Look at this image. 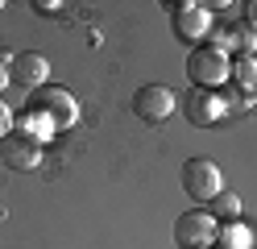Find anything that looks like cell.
I'll return each instance as SVG.
<instances>
[{
  "label": "cell",
  "instance_id": "obj_1",
  "mask_svg": "<svg viewBox=\"0 0 257 249\" xmlns=\"http://www.w3.org/2000/svg\"><path fill=\"white\" fill-rule=\"evenodd\" d=\"M29 112H38L50 129H67V125L79 121V104H75V96H71L67 88H50V83L34 92V100H29Z\"/></svg>",
  "mask_w": 257,
  "mask_h": 249
},
{
  "label": "cell",
  "instance_id": "obj_2",
  "mask_svg": "<svg viewBox=\"0 0 257 249\" xmlns=\"http://www.w3.org/2000/svg\"><path fill=\"white\" fill-rule=\"evenodd\" d=\"M228 54L216 46H195L191 50V58H187V75L195 88H207V92H216L220 83H228Z\"/></svg>",
  "mask_w": 257,
  "mask_h": 249
},
{
  "label": "cell",
  "instance_id": "obj_3",
  "mask_svg": "<svg viewBox=\"0 0 257 249\" xmlns=\"http://www.w3.org/2000/svg\"><path fill=\"white\" fill-rule=\"evenodd\" d=\"M183 191L191 199H199V204H212V199L224 191V175H220V166L212 158H191L183 166Z\"/></svg>",
  "mask_w": 257,
  "mask_h": 249
},
{
  "label": "cell",
  "instance_id": "obj_4",
  "mask_svg": "<svg viewBox=\"0 0 257 249\" xmlns=\"http://www.w3.org/2000/svg\"><path fill=\"white\" fill-rule=\"evenodd\" d=\"M216 237H220V224H216L212 212H187L174 224V241L183 249H212Z\"/></svg>",
  "mask_w": 257,
  "mask_h": 249
},
{
  "label": "cell",
  "instance_id": "obj_5",
  "mask_svg": "<svg viewBox=\"0 0 257 249\" xmlns=\"http://www.w3.org/2000/svg\"><path fill=\"white\" fill-rule=\"evenodd\" d=\"M174 108H179V100H174V92L162 88V83H146V88L133 92V112L146 125H166V116Z\"/></svg>",
  "mask_w": 257,
  "mask_h": 249
},
{
  "label": "cell",
  "instance_id": "obj_6",
  "mask_svg": "<svg viewBox=\"0 0 257 249\" xmlns=\"http://www.w3.org/2000/svg\"><path fill=\"white\" fill-rule=\"evenodd\" d=\"M42 158V141H34L29 133L13 129L0 137V166H9V171H29V166H38Z\"/></svg>",
  "mask_w": 257,
  "mask_h": 249
},
{
  "label": "cell",
  "instance_id": "obj_7",
  "mask_svg": "<svg viewBox=\"0 0 257 249\" xmlns=\"http://www.w3.org/2000/svg\"><path fill=\"white\" fill-rule=\"evenodd\" d=\"M9 62V79L13 83H21L25 92H38V88H46V75H50V62H46L42 54H13V58H5Z\"/></svg>",
  "mask_w": 257,
  "mask_h": 249
},
{
  "label": "cell",
  "instance_id": "obj_8",
  "mask_svg": "<svg viewBox=\"0 0 257 249\" xmlns=\"http://www.w3.org/2000/svg\"><path fill=\"white\" fill-rule=\"evenodd\" d=\"M183 112H187L191 125H216L220 116H224V100H220L216 92H207V88H191Z\"/></svg>",
  "mask_w": 257,
  "mask_h": 249
},
{
  "label": "cell",
  "instance_id": "obj_9",
  "mask_svg": "<svg viewBox=\"0 0 257 249\" xmlns=\"http://www.w3.org/2000/svg\"><path fill=\"white\" fill-rule=\"evenodd\" d=\"M170 25H174V33H179L183 42H195V38H203V29H207V9L203 5H174Z\"/></svg>",
  "mask_w": 257,
  "mask_h": 249
},
{
  "label": "cell",
  "instance_id": "obj_10",
  "mask_svg": "<svg viewBox=\"0 0 257 249\" xmlns=\"http://www.w3.org/2000/svg\"><path fill=\"white\" fill-rule=\"evenodd\" d=\"M216 50H224V54H228V50H240V58H245V54L257 50V29H249V25H228V29H224V42H220Z\"/></svg>",
  "mask_w": 257,
  "mask_h": 249
},
{
  "label": "cell",
  "instance_id": "obj_11",
  "mask_svg": "<svg viewBox=\"0 0 257 249\" xmlns=\"http://www.w3.org/2000/svg\"><path fill=\"white\" fill-rule=\"evenodd\" d=\"M212 208H216L212 216H220V220L228 224V220H236V216H240V195H236V191H220V195L212 199Z\"/></svg>",
  "mask_w": 257,
  "mask_h": 249
},
{
  "label": "cell",
  "instance_id": "obj_12",
  "mask_svg": "<svg viewBox=\"0 0 257 249\" xmlns=\"http://www.w3.org/2000/svg\"><path fill=\"white\" fill-rule=\"evenodd\" d=\"M240 88H249V92H257V58L253 54H245V58H236V75H232Z\"/></svg>",
  "mask_w": 257,
  "mask_h": 249
},
{
  "label": "cell",
  "instance_id": "obj_13",
  "mask_svg": "<svg viewBox=\"0 0 257 249\" xmlns=\"http://www.w3.org/2000/svg\"><path fill=\"white\" fill-rule=\"evenodd\" d=\"M216 241H224V245H232V249H249V241H253V237H249V228H240V224H232V228L224 224Z\"/></svg>",
  "mask_w": 257,
  "mask_h": 249
},
{
  "label": "cell",
  "instance_id": "obj_14",
  "mask_svg": "<svg viewBox=\"0 0 257 249\" xmlns=\"http://www.w3.org/2000/svg\"><path fill=\"white\" fill-rule=\"evenodd\" d=\"M5 133H13V112H9L5 100H0V137H5Z\"/></svg>",
  "mask_w": 257,
  "mask_h": 249
},
{
  "label": "cell",
  "instance_id": "obj_15",
  "mask_svg": "<svg viewBox=\"0 0 257 249\" xmlns=\"http://www.w3.org/2000/svg\"><path fill=\"white\" fill-rule=\"evenodd\" d=\"M245 25L257 29V0H249V5H245Z\"/></svg>",
  "mask_w": 257,
  "mask_h": 249
},
{
  "label": "cell",
  "instance_id": "obj_16",
  "mask_svg": "<svg viewBox=\"0 0 257 249\" xmlns=\"http://www.w3.org/2000/svg\"><path fill=\"white\" fill-rule=\"evenodd\" d=\"M5 83H13V79H9V62L0 58V92H5Z\"/></svg>",
  "mask_w": 257,
  "mask_h": 249
},
{
  "label": "cell",
  "instance_id": "obj_17",
  "mask_svg": "<svg viewBox=\"0 0 257 249\" xmlns=\"http://www.w3.org/2000/svg\"><path fill=\"white\" fill-rule=\"evenodd\" d=\"M253 108H257V92H253Z\"/></svg>",
  "mask_w": 257,
  "mask_h": 249
},
{
  "label": "cell",
  "instance_id": "obj_18",
  "mask_svg": "<svg viewBox=\"0 0 257 249\" xmlns=\"http://www.w3.org/2000/svg\"><path fill=\"white\" fill-rule=\"evenodd\" d=\"M0 9H5V0H0Z\"/></svg>",
  "mask_w": 257,
  "mask_h": 249
}]
</instances>
